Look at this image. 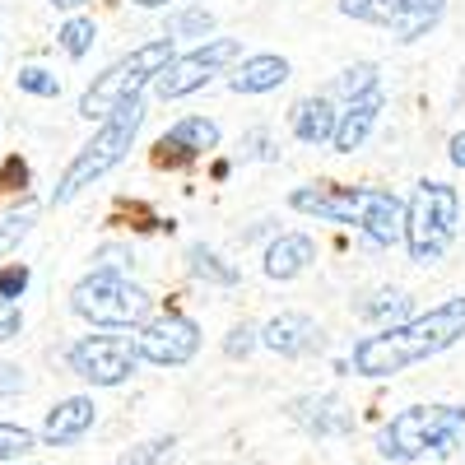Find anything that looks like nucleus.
Returning a JSON list of instances; mask_svg holds the SVG:
<instances>
[{
	"label": "nucleus",
	"instance_id": "nucleus-1",
	"mask_svg": "<svg viewBox=\"0 0 465 465\" xmlns=\"http://www.w3.org/2000/svg\"><path fill=\"white\" fill-rule=\"evenodd\" d=\"M456 340H465V298H447L423 317H410L401 326L363 335L354 344V354H349V368L359 377H396L423 359H438Z\"/></svg>",
	"mask_w": 465,
	"mask_h": 465
},
{
	"label": "nucleus",
	"instance_id": "nucleus-2",
	"mask_svg": "<svg viewBox=\"0 0 465 465\" xmlns=\"http://www.w3.org/2000/svg\"><path fill=\"white\" fill-rule=\"evenodd\" d=\"M465 442V405H410L391 414L377 433L381 460L410 465L429 451H451Z\"/></svg>",
	"mask_w": 465,
	"mask_h": 465
},
{
	"label": "nucleus",
	"instance_id": "nucleus-3",
	"mask_svg": "<svg viewBox=\"0 0 465 465\" xmlns=\"http://www.w3.org/2000/svg\"><path fill=\"white\" fill-rule=\"evenodd\" d=\"M140 122H144V103H140V98L122 103V107L107 116V122H98V135H94V140L65 163V173H61V182H56V191H52V201L65 205V201L80 196L84 186H94L98 177H107L116 163L126 159V149L135 144Z\"/></svg>",
	"mask_w": 465,
	"mask_h": 465
},
{
	"label": "nucleus",
	"instance_id": "nucleus-4",
	"mask_svg": "<svg viewBox=\"0 0 465 465\" xmlns=\"http://www.w3.org/2000/svg\"><path fill=\"white\" fill-rule=\"evenodd\" d=\"M173 56H177V52H173V37H153V43L135 47L131 56L112 61L98 80L84 89L80 116H84V122H107V116L122 107V103L140 98V89H144L149 80H159V74L173 65Z\"/></svg>",
	"mask_w": 465,
	"mask_h": 465
},
{
	"label": "nucleus",
	"instance_id": "nucleus-5",
	"mask_svg": "<svg viewBox=\"0 0 465 465\" xmlns=\"http://www.w3.org/2000/svg\"><path fill=\"white\" fill-rule=\"evenodd\" d=\"M460 196L447 182H419L414 196L405 201V247L414 265H438L447 247L456 242Z\"/></svg>",
	"mask_w": 465,
	"mask_h": 465
},
{
	"label": "nucleus",
	"instance_id": "nucleus-6",
	"mask_svg": "<svg viewBox=\"0 0 465 465\" xmlns=\"http://www.w3.org/2000/svg\"><path fill=\"white\" fill-rule=\"evenodd\" d=\"M70 312L107 331H131L149 322V293L116 270H94L70 289Z\"/></svg>",
	"mask_w": 465,
	"mask_h": 465
},
{
	"label": "nucleus",
	"instance_id": "nucleus-7",
	"mask_svg": "<svg viewBox=\"0 0 465 465\" xmlns=\"http://www.w3.org/2000/svg\"><path fill=\"white\" fill-rule=\"evenodd\" d=\"M340 15L386 28L396 43H419L442 24L447 0H340Z\"/></svg>",
	"mask_w": 465,
	"mask_h": 465
},
{
	"label": "nucleus",
	"instance_id": "nucleus-8",
	"mask_svg": "<svg viewBox=\"0 0 465 465\" xmlns=\"http://www.w3.org/2000/svg\"><path fill=\"white\" fill-rule=\"evenodd\" d=\"M242 61V43L238 37H205V43L196 47V52H186V56H173V65L159 74V98H186V94H196V89H205L214 74H223V70H232Z\"/></svg>",
	"mask_w": 465,
	"mask_h": 465
},
{
	"label": "nucleus",
	"instance_id": "nucleus-9",
	"mask_svg": "<svg viewBox=\"0 0 465 465\" xmlns=\"http://www.w3.org/2000/svg\"><path fill=\"white\" fill-rule=\"evenodd\" d=\"M65 363L74 377H84L94 386H122L140 368V354L131 335H84L70 344Z\"/></svg>",
	"mask_w": 465,
	"mask_h": 465
},
{
	"label": "nucleus",
	"instance_id": "nucleus-10",
	"mask_svg": "<svg viewBox=\"0 0 465 465\" xmlns=\"http://www.w3.org/2000/svg\"><path fill=\"white\" fill-rule=\"evenodd\" d=\"M196 349H201V326L182 312L149 317L135 335V354L153 368H182L196 359Z\"/></svg>",
	"mask_w": 465,
	"mask_h": 465
},
{
	"label": "nucleus",
	"instance_id": "nucleus-11",
	"mask_svg": "<svg viewBox=\"0 0 465 465\" xmlns=\"http://www.w3.org/2000/svg\"><path fill=\"white\" fill-rule=\"evenodd\" d=\"M372 247H396L405 238V201L386 186H359V223Z\"/></svg>",
	"mask_w": 465,
	"mask_h": 465
},
{
	"label": "nucleus",
	"instance_id": "nucleus-12",
	"mask_svg": "<svg viewBox=\"0 0 465 465\" xmlns=\"http://www.w3.org/2000/svg\"><path fill=\"white\" fill-rule=\"evenodd\" d=\"M289 205L298 214H312L326 223H344L354 228L359 223V186H335V182H312V186H298Z\"/></svg>",
	"mask_w": 465,
	"mask_h": 465
},
{
	"label": "nucleus",
	"instance_id": "nucleus-13",
	"mask_svg": "<svg viewBox=\"0 0 465 465\" xmlns=\"http://www.w3.org/2000/svg\"><path fill=\"white\" fill-rule=\"evenodd\" d=\"M261 344L280 359H307V354L322 349V326L312 317H302V312H280V317L265 322Z\"/></svg>",
	"mask_w": 465,
	"mask_h": 465
},
{
	"label": "nucleus",
	"instance_id": "nucleus-14",
	"mask_svg": "<svg viewBox=\"0 0 465 465\" xmlns=\"http://www.w3.org/2000/svg\"><path fill=\"white\" fill-rule=\"evenodd\" d=\"M94 419H98V405L89 396H70L61 405L47 410V423H43V442L47 447H70V442H80L89 429H94Z\"/></svg>",
	"mask_w": 465,
	"mask_h": 465
},
{
	"label": "nucleus",
	"instance_id": "nucleus-15",
	"mask_svg": "<svg viewBox=\"0 0 465 465\" xmlns=\"http://www.w3.org/2000/svg\"><path fill=\"white\" fill-rule=\"evenodd\" d=\"M381 107H386V94H381V89H372V94H363V98H354V103H344L340 122H335V140H331V144H335L340 153L363 149V140L372 135Z\"/></svg>",
	"mask_w": 465,
	"mask_h": 465
},
{
	"label": "nucleus",
	"instance_id": "nucleus-16",
	"mask_svg": "<svg viewBox=\"0 0 465 465\" xmlns=\"http://www.w3.org/2000/svg\"><path fill=\"white\" fill-rule=\"evenodd\" d=\"M335 122H340V112H335L331 94L298 98L293 112H289V131H293L302 144H326V140H335Z\"/></svg>",
	"mask_w": 465,
	"mask_h": 465
},
{
	"label": "nucleus",
	"instance_id": "nucleus-17",
	"mask_svg": "<svg viewBox=\"0 0 465 465\" xmlns=\"http://www.w3.org/2000/svg\"><path fill=\"white\" fill-rule=\"evenodd\" d=\"M284 80H289V61L275 56V52L242 56L238 65H232V74H228L232 94H270V89H280Z\"/></svg>",
	"mask_w": 465,
	"mask_h": 465
},
{
	"label": "nucleus",
	"instance_id": "nucleus-18",
	"mask_svg": "<svg viewBox=\"0 0 465 465\" xmlns=\"http://www.w3.org/2000/svg\"><path fill=\"white\" fill-rule=\"evenodd\" d=\"M312 261H317V242L307 238V232H280V238L265 247V275L270 280H298Z\"/></svg>",
	"mask_w": 465,
	"mask_h": 465
},
{
	"label": "nucleus",
	"instance_id": "nucleus-19",
	"mask_svg": "<svg viewBox=\"0 0 465 465\" xmlns=\"http://www.w3.org/2000/svg\"><path fill=\"white\" fill-rule=\"evenodd\" d=\"M293 414H298L302 429H312L317 438H331V433H349V429H354V414H349L335 396H307V401L293 405Z\"/></svg>",
	"mask_w": 465,
	"mask_h": 465
},
{
	"label": "nucleus",
	"instance_id": "nucleus-20",
	"mask_svg": "<svg viewBox=\"0 0 465 465\" xmlns=\"http://www.w3.org/2000/svg\"><path fill=\"white\" fill-rule=\"evenodd\" d=\"M159 149L168 153H210V149H219V126L210 122V116H182V122H173L168 126V135L159 140Z\"/></svg>",
	"mask_w": 465,
	"mask_h": 465
},
{
	"label": "nucleus",
	"instance_id": "nucleus-21",
	"mask_svg": "<svg viewBox=\"0 0 465 465\" xmlns=\"http://www.w3.org/2000/svg\"><path fill=\"white\" fill-rule=\"evenodd\" d=\"M186 270L196 280H205V284H219V289H232L238 284V265L232 261H223L214 247H205V242H191L186 247Z\"/></svg>",
	"mask_w": 465,
	"mask_h": 465
},
{
	"label": "nucleus",
	"instance_id": "nucleus-22",
	"mask_svg": "<svg viewBox=\"0 0 465 465\" xmlns=\"http://www.w3.org/2000/svg\"><path fill=\"white\" fill-rule=\"evenodd\" d=\"M359 317H368V322H377L381 331L386 326H396L405 312H410V293H401V289H377V293H368L359 307H354Z\"/></svg>",
	"mask_w": 465,
	"mask_h": 465
},
{
	"label": "nucleus",
	"instance_id": "nucleus-23",
	"mask_svg": "<svg viewBox=\"0 0 465 465\" xmlns=\"http://www.w3.org/2000/svg\"><path fill=\"white\" fill-rule=\"evenodd\" d=\"M372 89H381V74H377L372 61L344 65V70L335 74V84H331V94H340L344 103H354V98H363V94H372Z\"/></svg>",
	"mask_w": 465,
	"mask_h": 465
},
{
	"label": "nucleus",
	"instance_id": "nucleus-24",
	"mask_svg": "<svg viewBox=\"0 0 465 465\" xmlns=\"http://www.w3.org/2000/svg\"><path fill=\"white\" fill-rule=\"evenodd\" d=\"M56 37H61V52H65L70 61H80V56H89L98 28H94V19H65Z\"/></svg>",
	"mask_w": 465,
	"mask_h": 465
},
{
	"label": "nucleus",
	"instance_id": "nucleus-25",
	"mask_svg": "<svg viewBox=\"0 0 465 465\" xmlns=\"http://www.w3.org/2000/svg\"><path fill=\"white\" fill-rule=\"evenodd\" d=\"M15 80H19V89L33 94V98H56V94H61V80H56L52 70H43V65H24Z\"/></svg>",
	"mask_w": 465,
	"mask_h": 465
},
{
	"label": "nucleus",
	"instance_id": "nucleus-26",
	"mask_svg": "<svg viewBox=\"0 0 465 465\" xmlns=\"http://www.w3.org/2000/svg\"><path fill=\"white\" fill-rule=\"evenodd\" d=\"M37 219V205H24V210H10L5 219H0V252H10L19 238H28V228Z\"/></svg>",
	"mask_w": 465,
	"mask_h": 465
},
{
	"label": "nucleus",
	"instance_id": "nucleus-27",
	"mask_svg": "<svg viewBox=\"0 0 465 465\" xmlns=\"http://www.w3.org/2000/svg\"><path fill=\"white\" fill-rule=\"evenodd\" d=\"M210 28H214V15L210 10H182L168 24V37H205Z\"/></svg>",
	"mask_w": 465,
	"mask_h": 465
},
{
	"label": "nucleus",
	"instance_id": "nucleus-28",
	"mask_svg": "<svg viewBox=\"0 0 465 465\" xmlns=\"http://www.w3.org/2000/svg\"><path fill=\"white\" fill-rule=\"evenodd\" d=\"M168 447H173V438H149V442H140V447L122 451V456H116L112 465H159Z\"/></svg>",
	"mask_w": 465,
	"mask_h": 465
},
{
	"label": "nucleus",
	"instance_id": "nucleus-29",
	"mask_svg": "<svg viewBox=\"0 0 465 465\" xmlns=\"http://www.w3.org/2000/svg\"><path fill=\"white\" fill-rule=\"evenodd\" d=\"M33 447V433L19 429V423H0V460H19Z\"/></svg>",
	"mask_w": 465,
	"mask_h": 465
},
{
	"label": "nucleus",
	"instance_id": "nucleus-30",
	"mask_svg": "<svg viewBox=\"0 0 465 465\" xmlns=\"http://www.w3.org/2000/svg\"><path fill=\"white\" fill-rule=\"evenodd\" d=\"M256 340H261V331H252V326H232L228 340H223V354H228V359H247L252 349H256Z\"/></svg>",
	"mask_w": 465,
	"mask_h": 465
},
{
	"label": "nucleus",
	"instance_id": "nucleus-31",
	"mask_svg": "<svg viewBox=\"0 0 465 465\" xmlns=\"http://www.w3.org/2000/svg\"><path fill=\"white\" fill-rule=\"evenodd\" d=\"M19 331H24V312H19V307H15L10 298H0V344L15 340Z\"/></svg>",
	"mask_w": 465,
	"mask_h": 465
},
{
	"label": "nucleus",
	"instance_id": "nucleus-32",
	"mask_svg": "<svg viewBox=\"0 0 465 465\" xmlns=\"http://www.w3.org/2000/svg\"><path fill=\"white\" fill-rule=\"evenodd\" d=\"M28 284V270L24 265H10V270H0V298H19Z\"/></svg>",
	"mask_w": 465,
	"mask_h": 465
},
{
	"label": "nucleus",
	"instance_id": "nucleus-33",
	"mask_svg": "<svg viewBox=\"0 0 465 465\" xmlns=\"http://www.w3.org/2000/svg\"><path fill=\"white\" fill-rule=\"evenodd\" d=\"M126 265H131V252L126 247H103L98 252V270H116V275H126Z\"/></svg>",
	"mask_w": 465,
	"mask_h": 465
},
{
	"label": "nucleus",
	"instance_id": "nucleus-34",
	"mask_svg": "<svg viewBox=\"0 0 465 465\" xmlns=\"http://www.w3.org/2000/svg\"><path fill=\"white\" fill-rule=\"evenodd\" d=\"M19 386H24L19 368H0V391H19Z\"/></svg>",
	"mask_w": 465,
	"mask_h": 465
},
{
	"label": "nucleus",
	"instance_id": "nucleus-35",
	"mask_svg": "<svg viewBox=\"0 0 465 465\" xmlns=\"http://www.w3.org/2000/svg\"><path fill=\"white\" fill-rule=\"evenodd\" d=\"M451 163H456V168H465V131H456V135H451Z\"/></svg>",
	"mask_w": 465,
	"mask_h": 465
},
{
	"label": "nucleus",
	"instance_id": "nucleus-36",
	"mask_svg": "<svg viewBox=\"0 0 465 465\" xmlns=\"http://www.w3.org/2000/svg\"><path fill=\"white\" fill-rule=\"evenodd\" d=\"M56 10H80V5H89V0H52Z\"/></svg>",
	"mask_w": 465,
	"mask_h": 465
},
{
	"label": "nucleus",
	"instance_id": "nucleus-37",
	"mask_svg": "<svg viewBox=\"0 0 465 465\" xmlns=\"http://www.w3.org/2000/svg\"><path fill=\"white\" fill-rule=\"evenodd\" d=\"M140 10H163V5H173V0H135Z\"/></svg>",
	"mask_w": 465,
	"mask_h": 465
}]
</instances>
